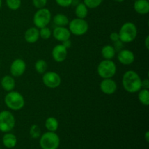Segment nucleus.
I'll list each match as a JSON object with an SVG mask.
<instances>
[{"label":"nucleus","instance_id":"f257e3e1","mask_svg":"<svg viewBox=\"0 0 149 149\" xmlns=\"http://www.w3.org/2000/svg\"><path fill=\"white\" fill-rule=\"evenodd\" d=\"M123 88L129 93H137L142 89V79L135 71L129 70L123 74L122 80Z\"/></svg>","mask_w":149,"mask_h":149},{"label":"nucleus","instance_id":"f03ea898","mask_svg":"<svg viewBox=\"0 0 149 149\" xmlns=\"http://www.w3.org/2000/svg\"><path fill=\"white\" fill-rule=\"evenodd\" d=\"M4 101L9 109L15 111L21 110L25 106V99L23 95L15 90L7 92Z\"/></svg>","mask_w":149,"mask_h":149},{"label":"nucleus","instance_id":"7ed1b4c3","mask_svg":"<svg viewBox=\"0 0 149 149\" xmlns=\"http://www.w3.org/2000/svg\"><path fill=\"white\" fill-rule=\"evenodd\" d=\"M119 39L123 43H131L138 36V28L132 22H126L121 26L119 32Z\"/></svg>","mask_w":149,"mask_h":149},{"label":"nucleus","instance_id":"20e7f679","mask_svg":"<svg viewBox=\"0 0 149 149\" xmlns=\"http://www.w3.org/2000/svg\"><path fill=\"white\" fill-rule=\"evenodd\" d=\"M116 65L112 60H105L100 61L97 67V72L102 79L113 78L116 74Z\"/></svg>","mask_w":149,"mask_h":149},{"label":"nucleus","instance_id":"39448f33","mask_svg":"<svg viewBox=\"0 0 149 149\" xmlns=\"http://www.w3.org/2000/svg\"><path fill=\"white\" fill-rule=\"evenodd\" d=\"M60 143V137L55 132L47 131L39 138V145L42 149H58Z\"/></svg>","mask_w":149,"mask_h":149},{"label":"nucleus","instance_id":"423d86ee","mask_svg":"<svg viewBox=\"0 0 149 149\" xmlns=\"http://www.w3.org/2000/svg\"><path fill=\"white\" fill-rule=\"evenodd\" d=\"M52 20V13L46 7L38 9L33 16V23L37 29L47 26Z\"/></svg>","mask_w":149,"mask_h":149},{"label":"nucleus","instance_id":"0eeeda50","mask_svg":"<svg viewBox=\"0 0 149 149\" xmlns=\"http://www.w3.org/2000/svg\"><path fill=\"white\" fill-rule=\"evenodd\" d=\"M71 34L77 36H81L86 34L89 30V24L85 19L76 18L73 19L68 25Z\"/></svg>","mask_w":149,"mask_h":149},{"label":"nucleus","instance_id":"6e6552de","mask_svg":"<svg viewBox=\"0 0 149 149\" xmlns=\"http://www.w3.org/2000/svg\"><path fill=\"white\" fill-rule=\"evenodd\" d=\"M15 117L10 111L4 110L0 111V131L9 132L15 126Z\"/></svg>","mask_w":149,"mask_h":149},{"label":"nucleus","instance_id":"1a4fd4ad","mask_svg":"<svg viewBox=\"0 0 149 149\" xmlns=\"http://www.w3.org/2000/svg\"><path fill=\"white\" fill-rule=\"evenodd\" d=\"M42 82L49 89L58 88L61 84V77L55 71H46L42 74Z\"/></svg>","mask_w":149,"mask_h":149},{"label":"nucleus","instance_id":"9d476101","mask_svg":"<svg viewBox=\"0 0 149 149\" xmlns=\"http://www.w3.org/2000/svg\"><path fill=\"white\" fill-rule=\"evenodd\" d=\"M26 70V63L21 58H17L11 63L10 72L13 77H20L24 74Z\"/></svg>","mask_w":149,"mask_h":149},{"label":"nucleus","instance_id":"9b49d317","mask_svg":"<svg viewBox=\"0 0 149 149\" xmlns=\"http://www.w3.org/2000/svg\"><path fill=\"white\" fill-rule=\"evenodd\" d=\"M100 90L103 94L111 95L117 90V84L112 78L103 79L100 83Z\"/></svg>","mask_w":149,"mask_h":149},{"label":"nucleus","instance_id":"f8f14e48","mask_svg":"<svg viewBox=\"0 0 149 149\" xmlns=\"http://www.w3.org/2000/svg\"><path fill=\"white\" fill-rule=\"evenodd\" d=\"M135 54L132 50L128 49H122L118 52L117 60L121 64L130 65L135 61Z\"/></svg>","mask_w":149,"mask_h":149},{"label":"nucleus","instance_id":"ddd939ff","mask_svg":"<svg viewBox=\"0 0 149 149\" xmlns=\"http://www.w3.org/2000/svg\"><path fill=\"white\" fill-rule=\"evenodd\" d=\"M68 56V49L63 46L62 44L55 45L52 50V57L57 63H62L65 61Z\"/></svg>","mask_w":149,"mask_h":149},{"label":"nucleus","instance_id":"4468645a","mask_svg":"<svg viewBox=\"0 0 149 149\" xmlns=\"http://www.w3.org/2000/svg\"><path fill=\"white\" fill-rule=\"evenodd\" d=\"M52 36L58 42H63V41L69 39L71 38V33L69 29L67 27L63 26H56L52 31Z\"/></svg>","mask_w":149,"mask_h":149},{"label":"nucleus","instance_id":"2eb2a0df","mask_svg":"<svg viewBox=\"0 0 149 149\" xmlns=\"http://www.w3.org/2000/svg\"><path fill=\"white\" fill-rule=\"evenodd\" d=\"M39 30L36 27H30L25 31L24 39L29 44H34L39 39Z\"/></svg>","mask_w":149,"mask_h":149},{"label":"nucleus","instance_id":"dca6fc26","mask_svg":"<svg viewBox=\"0 0 149 149\" xmlns=\"http://www.w3.org/2000/svg\"><path fill=\"white\" fill-rule=\"evenodd\" d=\"M0 84L3 90H5L6 92H10L12 90H14L16 82L13 76L5 75L1 78Z\"/></svg>","mask_w":149,"mask_h":149},{"label":"nucleus","instance_id":"f3484780","mask_svg":"<svg viewBox=\"0 0 149 149\" xmlns=\"http://www.w3.org/2000/svg\"><path fill=\"white\" fill-rule=\"evenodd\" d=\"M134 10L139 15H146L149 13L148 0H135Z\"/></svg>","mask_w":149,"mask_h":149},{"label":"nucleus","instance_id":"a211bd4d","mask_svg":"<svg viewBox=\"0 0 149 149\" xmlns=\"http://www.w3.org/2000/svg\"><path fill=\"white\" fill-rule=\"evenodd\" d=\"M17 137L10 132H5L2 137V143L7 148H13L17 145Z\"/></svg>","mask_w":149,"mask_h":149},{"label":"nucleus","instance_id":"6ab92c4d","mask_svg":"<svg viewBox=\"0 0 149 149\" xmlns=\"http://www.w3.org/2000/svg\"><path fill=\"white\" fill-rule=\"evenodd\" d=\"M101 55L105 60H113L116 55V50L113 45H106L101 49Z\"/></svg>","mask_w":149,"mask_h":149},{"label":"nucleus","instance_id":"aec40b11","mask_svg":"<svg viewBox=\"0 0 149 149\" xmlns=\"http://www.w3.org/2000/svg\"><path fill=\"white\" fill-rule=\"evenodd\" d=\"M69 21L68 16L63 13H58L53 17V23L56 26L66 27L69 23Z\"/></svg>","mask_w":149,"mask_h":149},{"label":"nucleus","instance_id":"412c9836","mask_svg":"<svg viewBox=\"0 0 149 149\" xmlns=\"http://www.w3.org/2000/svg\"><path fill=\"white\" fill-rule=\"evenodd\" d=\"M45 126L47 131L49 132H56L59 127L58 120L54 116H49L45 120Z\"/></svg>","mask_w":149,"mask_h":149},{"label":"nucleus","instance_id":"4be33fe9","mask_svg":"<svg viewBox=\"0 0 149 149\" xmlns=\"http://www.w3.org/2000/svg\"><path fill=\"white\" fill-rule=\"evenodd\" d=\"M75 15L77 18L85 19L88 15V8L83 2L79 3L76 6Z\"/></svg>","mask_w":149,"mask_h":149},{"label":"nucleus","instance_id":"5701e85b","mask_svg":"<svg viewBox=\"0 0 149 149\" xmlns=\"http://www.w3.org/2000/svg\"><path fill=\"white\" fill-rule=\"evenodd\" d=\"M138 97L140 103L145 106H149V90L148 89L142 88L138 92Z\"/></svg>","mask_w":149,"mask_h":149},{"label":"nucleus","instance_id":"b1692460","mask_svg":"<svg viewBox=\"0 0 149 149\" xmlns=\"http://www.w3.org/2000/svg\"><path fill=\"white\" fill-rule=\"evenodd\" d=\"M35 70L39 74H45L48 68L47 63L43 59H39L36 61L34 65Z\"/></svg>","mask_w":149,"mask_h":149},{"label":"nucleus","instance_id":"393cba45","mask_svg":"<svg viewBox=\"0 0 149 149\" xmlns=\"http://www.w3.org/2000/svg\"><path fill=\"white\" fill-rule=\"evenodd\" d=\"M42 135L40 127L37 125H32L29 130V135L32 139H38Z\"/></svg>","mask_w":149,"mask_h":149},{"label":"nucleus","instance_id":"a878e982","mask_svg":"<svg viewBox=\"0 0 149 149\" xmlns=\"http://www.w3.org/2000/svg\"><path fill=\"white\" fill-rule=\"evenodd\" d=\"M39 37L44 40H47L52 36V31L48 26L39 29Z\"/></svg>","mask_w":149,"mask_h":149},{"label":"nucleus","instance_id":"bb28decb","mask_svg":"<svg viewBox=\"0 0 149 149\" xmlns=\"http://www.w3.org/2000/svg\"><path fill=\"white\" fill-rule=\"evenodd\" d=\"M21 0H6L7 7L10 10H13V11H15V10L20 9V7H21Z\"/></svg>","mask_w":149,"mask_h":149},{"label":"nucleus","instance_id":"cd10ccee","mask_svg":"<svg viewBox=\"0 0 149 149\" xmlns=\"http://www.w3.org/2000/svg\"><path fill=\"white\" fill-rule=\"evenodd\" d=\"M103 0H84L83 3L88 9H95L103 3Z\"/></svg>","mask_w":149,"mask_h":149},{"label":"nucleus","instance_id":"c85d7f7f","mask_svg":"<svg viewBox=\"0 0 149 149\" xmlns=\"http://www.w3.org/2000/svg\"><path fill=\"white\" fill-rule=\"evenodd\" d=\"M48 0H32V4L36 9H41L46 7Z\"/></svg>","mask_w":149,"mask_h":149},{"label":"nucleus","instance_id":"c756f323","mask_svg":"<svg viewBox=\"0 0 149 149\" xmlns=\"http://www.w3.org/2000/svg\"><path fill=\"white\" fill-rule=\"evenodd\" d=\"M56 4L61 7H68L73 4L74 0H55Z\"/></svg>","mask_w":149,"mask_h":149},{"label":"nucleus","instance_id":"7c9ffc66","mask_svg":"<svg viewBox=\"0 0 149 149\" xmlns=\"http://www.w3.org/2000/svg\"><path fill=\"white\" fill-rule=\"evenodd\" d=\"M110 39L111 41L112 42H117V41L120 40L119 39V33H118V32H112L110 34Z\"/></svg>","mask_w":149,"mask_h":149},{"label":"nucleus","instance_id":"2f4dec72","mask_svg":"<svg viewBox=\"0 0 149 149\" xmlns=\"http://www.w3.org/2000/svg\"><path fill=\"white\" fill-rule=\"evenodd\" d=\"M113 47H114L116 52V51H118V52H119V50H121V49H122V47H123V42H122V41L119 40L116 42H113Z\"/></svg>","mask_w":149,"mask_h":149},{"label":"nucleus","instance_id":"473e14b6","mask_svg":"<svg viewBox=\"0 0 149 149\" xmlns=\"http://www.w3.org/2000/svg\"><path fill=\"white\" fill-rule=\"evenodd\" d=\"M61 44H62L63 46L65 47L66 49H69V48L71 47V45H72V43H71V41L70 40V39L63 41V42H61Z\"/></svg>","mask_w":149,"mask_h":149},{"label":"nucleus","instance_id":"72a5a7b5","mask_svg":"<svg viewBox=\"0 0 149 149\" xmlns=\"http://www.w3.org/2000/svg\"><path fill=\"white\" fill-rule=\"evenodd\" d=\"M142 88L148 89L149 88V80L148 79H142Z\"/></svg>","mask_w":149,"mask_h":149},{"label":"nucleus","instance_id":"f704fd0d","mask_svg":"<svg viewBox=\"0 0 149 149\" xmlns=\"http://www.w3.org/2000/svg\"><path fill=\"white\" fill-rule=\"evenodd\" d=\"M144 44H145V46L146 47V49H149V36H147L146 37Z\"/></svg>","mask_w":149,"mask_h":149},{"label":"nucleus","instance_id":"c9c22d12","mask_svg":"<svg viewBox=\"0 0 149 149\" xmlns=\"http://www.w3.org/2000/svg\"><path fill=\"white\" fill-rule=\"evenodd\" d=\"M145 138H146V142H148L149 141V132L148 131H146V132Z\"/></svg>","mask_w":149,"mask_h":149},{"label":"nucleus","instance_id":"e433bc0d","mask_svg":"<svg viewBox=\"0 0 149 149\" xmlns=\"http://www.w3.org/2000/svg\"><path fill=\"white\" fill-rule=\"evenodd\" d=\"M113 1H116V2H118V3H122L123 2V1H125V0H113Z\"/></svg>","mask_w":149,"mask_h":149},{"label":"nucleus","instance_id":"4c0bfd02","mask_svg":"<svg viewBox=\"0 0 149 149\" xmlns=\"http://www.w3.org/2000/svg\"><path fill=\"white\" fill-rule=\"evenodd\" d=\"M1 6H2V0H0V10L1 8Z\"/></svg>","mask_w":149,"mask_h":149},{"label":"nucleus","instance_id":"58836bf2","mask_svg":"<svg viewBox=\"0 0 149 149\" xmlns=\"http://www.w3.org/2000/svg\"><path fill=\"white\" fill-rule=\"evenodd\" d=\"M0 149H1V148H0Z\"/></svg>","mask_w":149,"mask_h":149},{"label":"nucleus","instance_id":"ea45409f","mask_svg":"<svg viewBox=\"0 0 149 149\" xmlns=\"http://www.w3.org/2000/svg\"><path fill=\"white\" fill-rule=\"evenodd\" d=\"M148 1H149V0H148Z\"/></svg>","mask_w":149,"mask_h":149}]
</instances>
